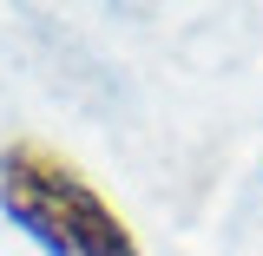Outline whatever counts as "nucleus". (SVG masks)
I'll return each instance as SVG.
<instances>
[{"instance_id": "obj_1", "label": "nucleus", "mask_w": 263, "mask_h": 256, "mask_svg": "<svg viewBox=\"0 0 263 256\" xmlns=\"http://www.w3.org/2000/svg\"><path fill=\"white\" fill-rule=\"evenodd\" d=\"M0 210L13 230L33 237L40 256H145L105 191L33 138L0 145Z\"/></svg>"}]
</instances>
